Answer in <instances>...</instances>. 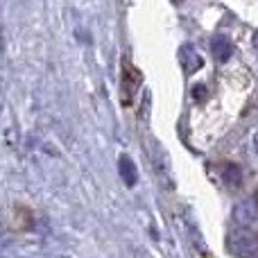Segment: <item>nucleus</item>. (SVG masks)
<instances>
[{"mask_svg":"<svg viewBox=\"0 0 258 258\" xmlns=\"http://www.w3.org/2000/svg\"><path fill=\"white\" fill-rule=\"evenodd\" d=\"M213 52H215V57H218L220 61H227V59L231 57V45H229V41L224 39V36L213 39Z\"/></svg>","mask_w":258,"mask_h":258,"instance_id":"nucleus-1","label":"nucleus"},{"mask_svg":"<svg viewBox=\"0 0 258 258\" xmlns=\"http://www.w3.org/2000/svg\"><path fill=\"white\" fill-rule=\"evenodd\" d=\"M120 174H122V179L127 181V186H134L136 183V168H134V163L127 159V156H122L120 159Z\"/></svg>","mask_w":258,"mask_h":258,"instance_id":"nucleus-2","label":"nucleus"},{"mask_svg":"<svg viewBox=\"0 0 258 258\" xmlns=\"http://www.w3.org/2000/svg\"><path fill=\"white\" fill-rule=\"evenodd\" d=\"M224 177H227V181L231 183V186H238V183H240V170H238L236 165H227V174H224Z\"/></svg>","mask_w":258,"mask_h":258,"instance_id":"nucleus-3","label":"nucleus"},{"mask_svg":"<svg viewBox=\"0 0 258 258\" xmlns=\"http://www.w3.org/2000/svg\"><path fill=\"white\" fill-rule=\"evenodd\" d=\"M254 48H256V52H258V32H256V36H254Z\"/></svg>","mask_w":258,"mask_h":258,"instance_id":"nucleus-4","label":"nucleus"},{"mask_svg":"<svg viewBox=\"0 0 258 258\" xmlns=\"http://www.w3.org/2000/svg\"><path fill=\"white\" fill-rule=\"evenodd\" d=\"M256 150H258V134H256Z\"/></svg>","mask_w":258,"mask_h":258,"instance_id":"nucleus-5","label":"nucleus"}]
</instances>
